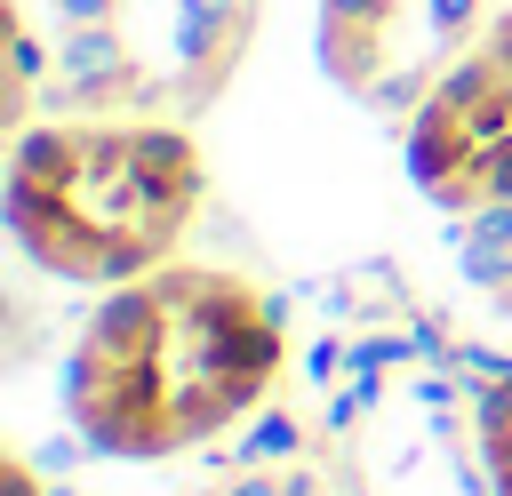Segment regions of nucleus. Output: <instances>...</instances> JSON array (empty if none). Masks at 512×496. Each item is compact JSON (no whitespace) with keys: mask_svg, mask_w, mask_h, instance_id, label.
<instances>
[{"mask_svg":"<svg viewBox=\"0 0 512 496\" xmlns=\"http://www.w3.org/2000/svg\"><path fill=\"white\" fill-rule=\"evenodd\" d=\"M288 368L280 304L224 264H160L80 320L64 352V424L112 464H168L224 440Z\"/></svg>","mask_w":512,"mask_h":496,"instance_id":"nucleus-1","label":"nucleus"},{"mask_svg":"<svg viewBox=\"0 0 512 496\" xmlns=\"http://www.w3.org/2000/svg\"><path fill=\"white\" fill-rule=\"evenodd\" d=\"M8 240L64 288H128L192 240L208 208V152L192 120L160 112H48L8 144Z\"/></svg>","mask_w":512,"mask_h":496,"instance_id":"nucleus-2","label":"nucleus"},{"mask_svg":"<svg viewBox=\"0 0 512 496\" xmlns=\"http://www.w3.org/2000/svg\"><path fill=\"white\" fill-rule=\"evenodd\" d=\"M408 184L440 216L512 208V8L408 112Z\"/></svg>","mask_w":512,"mask_h":496,"instance_id":"nucleus-3","label":"nucleus"},{"mask_svg":"<svg viewBox=\"0 0 512 496\" xmlns=\"http://www.w3.org/2000/svg\"><path fill=\"white\" fill-rule=\"evenodd\" d=\"M480 32H488V0H320L312 8L320 80L376 120L392 112L408 120Z\"/></svg>","mask_w":512,"mask_h":496,"instance_id":"nucleus-4","label":"nucleus"},{"mask_svg":"<svg viewBox=\"0 0 512 496\" xmlns=\"http://www.w3.org/2000/svg\"><path fill=\"white\" fill-rule=\"evenodd\" d=\"M128 64L136 112L200 120L264 32V0H104L96 16Z\"/></svg>","mask_w":512,"mask_h":496,"instance_id":"nucleus-5","label":"nucleus"},{"mask_svg":"<svg viewBox=\"0 0 512 496\" xmlns=\"http://www.w3.org/2000/svg\"><path fill=\"white\" fill-rule=\"evenodd\" d=\"M456 264H464V280H472L496 312H512V208L464 216V232H456Z\"/></svg>","mask_w":512,"mask_h":496,"instance_id":"nucleus-6","label":"nucleus"},{"mask_svg":"<svg viewBox=\"0 0 512 496\" xmlns=\"http://www.w3.org/2000/svg\"><path fill=\"white\" fill-rule=\"evenodd\" d=\"M472 448H480V472H488V496H512V360L480 384L472 400Z\"/></svg>","mask_w":512,"mask_h":496,"instance_id":"nucleus-7","label":"nucleus"},{"mask_svg":"<svg viewBox=\"0 0 512 496\" xmlns=\"http://www.w3.org/2000/svg\"><path fill=\"white\" fill-rule=\"evenodd\" d=\"M200 496H320L304 472H240V480H216V488H200Z\"/></svg>","mask_w":512,"mask_h":496,"instance_id":"nucleus-8","label":"nucleus"},{"mask_svg":"<svg viewBox=\"0 0 512 496\" xmlns=\"http://www.w3.org/2000/svg\"><path fill=\"white\" fill-rule=\"evenodd\" d=\"M0 496H48V488H40V472L24 456H0Z\"/></svg>","mask_w":512,"mask_h":496,"instance_id":"nucleus-9","label":"nucleus"}]
</instances>
